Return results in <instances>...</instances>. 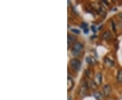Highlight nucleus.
Returning <instances> with one entry per match:
<instances>
[{
    "label": "nucleus",
    "instance_id": "f257e3e1",
    "mask_svg": "<svg viewBox=\"0 0 122 100\" xmlns=\"http://www.w3.org/2000/svg\"><path fill=\"white\" fill-rule=\"evenodd\" d=\"M70 65H71V67L72 69L74 70L76 72H78L81 68V63L77 59H73V60H71V61L70 62Z\"/></svg>",
    "mask_w": 122,
    "mask_h": 100
},
{
    "label": "nucleus",
    "instance_id": "f03ea898",
    "mask_svg": "<svg viewBox=\"0 0 122 100\" xmlns=\"http://www.w3.org/2000/svg\"><path fill=\"white\" fill-rule=\"evenodd\" d=\"M83 49V45L82 44L80 43H75L73 45V48H72V53L74 56H78L81 52Z\"/></svg>",
    "mask_w": 122,
    "mask_h": 100
},
{
    "label": "nucleus",
    "instance_id": "7ed1b4c3",
    "mask_svg": "<svg viewBox=\"0 0 122 100\" xmlns=\"http://www.w3.org/2000/svg\"><path fill=\"white\" fill-rule=\"evenodd\" d=\"M87 89H88V86H87V82H83L81 85V86L79 88V94L81 97H84L87 93Z\"/></svg>",
    "mask_w": 122,
    "mask_h": 100
},
{
    "label": "nucleus",
    "instance_id": "20e7f679",
    "mask_svg": "<svg viewBox=\"0 0 122 100\" xmlns=\"http://www.w3.org/2000/svg\"><path fill=\"white\" fill-rule=\"evenodd\" d=\"M102 92H103V94L104 95L107 97L109 96L111 93V87L109 85H105V86L103 87V89H102Z\"/></svg>",
    "mask_w": 122,
    "mask_h": 100
},
{
    "label": "nucleus",
    "instance_id": "39448f33",
    "mask_svg": "<svg viewBox=\"0 0 122 100\" xmlns=\"http://www.w3.org/2000/svg\"><path fill=\"white\" fill-rule=\"evenodd\" d=\"M102 39H105L106 41H109V40H111V39L113 38V36H112L111 32L109 31H105V33L102 34Z\"/></svg>",
    "mask_w": 122,
    "mask_h": 100
},
{
    "label": "nucleus",
    "instance_id": "423d86ee",
    "mask_svg": "<svg viewBox=\"0 0 122 100\" xmlns=\"http://www.w3.org/2000/svg\"><path fill=\"white\" fill-rule=\"evenodd\" d=\"M74 86V82L73 81L72 78H71L70 77H68L67 78V90L69 91H71Z\"/></svg>",
    "mask_w": 122,
    "mask_h": 100
},
{
    "label": "nucleus",
    "instance_id": "0eeeda50",
    "mask_svg": "<svg viewBox=\"0 0 122 100\" xmlns=\"http://www.w3.org/2000/svg\"><path fill=\"white\" fill-rule=\"evenodd\" d=\"M87 84L88 87H90L92 89H96L98 88V85L94 80H90L88 82H87Z\"/></svg>",
    "mask_w": 122,
    "mask_h": 100
},
{
    "label": "nucleus",
    "instance_id": "6e6552de",
    "mask_svg": "<svg viewBox=\"0 0 122 100\" xmlns=\"http://www.w3.org/2000/svg\"><path fill=\"white\" fill-rule=\"evenodd\" d=\"M68 48H69V45L71 43H74L76 41V37L73 35H68Z\"/></svg>",
    "mask_w": 122,
    "mask_h": 100
},
{
    "label": "nucleus",
    "instance_id": "1a4fd4ad",
    "mask_svg": "<svg viewBox=\"0 0 122 100\" xmlns=\"http://www.w3.org/2000/svg\"><path fill=\"white\" fill-rule=\"evenodd\" d=\"M102 74L100 73H98L96 74V78H95V82L96 83L97 85H101L102 83Z\"/></svg>",
    "mask_w": 122,
    "mask_h": 100
},
{
    "label": "nucleus",
    "instance_id": "9d476101",
    "mask_svg": "<svg viewBox=\"0 0 122 100\" xmlns=\"http://www.w3.org/2000/svg\"><path fill=\"white\" fill-rule=\"evenodd\" d=\"M117 80L118 82H122V70H119L117 74Z\"/></svg>",
    "mask_w": 122,
    "mask_h": 100
},
{
    "label": "nucleus",
    "instance_id": "9b49d317",
    "mask_svg": "<svg viewBox=\"0 0 122 100\" xmlns=\"http://www.w3.org/2000/svg\"><path fill=\"white\" fill-rule=\"evenodd\" d=\"M94 96L97 100H101L102 99V95L100 92H95L94 93Z\"/></svg>",
    "mask_w": 122,
    "mask_h": 100
},
{
    "label": "nucleus",
    "instance_id": "f8f14e48",
    "mask_svg": "<svg viewBox=\"0 0 122 100\" xmlns=\"http://www.w3.org/2000/svg\"><path fill=\"white\" fill-rule=\"evenodd\" d=\"M86 61H87V62L89 64H93L95 62V60L93 57L89 56L86 57Z\"/></svg>",
    "mask_w": 122,
    "mask_h": 100
},
{
    "label": "nucleus",
    "instance_id": "ddd939ff",
    "mask_svg": "<svg viewBox=\"0 0 122 100\" xmlns=\"http://www.w3.org/2000/svg\"><path fill=\"white\" fill-rule=\"evenodd\" d=\"M98 12L100 14V15H102V16H106V10H105V9L103 8V7H102V6H100V9H99V10H98Z\"/></svg>",
    "mask_w": 122,
    "mask_h": 100
},
{
    "label": "nucleus",
    "instance_id": "4468645a",
    "mask_svg": "<svg viewBox=\"0 0 122 100\" xmlns=\"http://www.w3.org/2000/svg\"><path fill=\"white\" fill-rule=\"evenodd\" d=\"M105 62H106L107 65L109 66H112L114 64L113 62H112L111 60H109L108 58H105Z\"/></svg>",
    "mask_w": 122,
    "mask_h": 100
},
{
    "label": "nucleus",
    "instance_id": "2eb2a0df",
    "mask_svg": "<svg viewBox=\"0 0 122 100\" xmlns=\"http://www.w3.org/2000/svg\"><path fill=\"white\" fill-rule=\"evenodd\" d=\"M81 27L82 29H87V24H86V23H84V22H83V24L81 25Z\"/></svg>",
    "mask_w": 122,
    "mask_h": 100
},
{
    "label": "nucleus",
    "instance_id": "dca6fc26",
    "mask_svg": "<svg viewBox=\"0 0 122 100\" xmlns=\"http://www.w3.org/2000/svg\"><path fill=\"white\" fill-rule=\"evenodd\" d=\"M71 32L76 33V34H79L80 33V31L77 30V29H71Z\"/></svg>",
    "mask_w": 122,
    "mask_h": 100
},
{
    "label": "nucleus",
    "instance_id": "f3484780",
    "mask_svg": "<svg viewBox=\"0 0 122 100\" xmlns=\"http://www.w3.org/2000/svg\"><path fill=\"white\" fill-rule=\"evenodd\" d=\"M112 26H113V31L115 32L116 31V28H115V23L113 22H112Z\"/></svg>",
    "mask_w": 122,
    "mask_h": 100
},
{
    "label": "nucleus",
    "instance_id": "a211bd4d",
    "mask_svg": "<svg viewBox=\"0 0 122 100\" xmlns=\"http://www.w3.org/2000/svg\"><path fill=\"white\" fill-rule=\"evenodd\" d=\"M86 75H87V76H90V70H87L86 71Z\"/></svg>",
    "mask_w": 122,
    "mask_h": 100
},
{
    "label": "nucleus",
    "instance_id": "6ab92c4d",
    "mask_svg": "<svg viewBox=\"0 0 122 100\" xmlns=\"http://www.w3.org/2000/svg\"><path fill=\"white\" fill-rule=\"evenodd\" d=\"M92 31H94V33L96 32V29H95V27H94V26H92Z\"/></svg>",
    "mask_w": 122,
    "mask_h": 100
},
{
    "label": "nucleus",
    "instance_id": "aec40b11",
    "mask_svg": "<svg viewBox=\"0 0 122 100\" xmlns=\"http://www.w3.org/2000/svg\"><path fill=\"white\" fill-rule=\"evenodd\" d=\"M87 32H88V28L86 29H84V33H87Z\"/></svg>",
    "mask_w": 122,
    "mask_h": 100
},
{
    "label": "nucleus",
    "instance_id": "412c9836",
    "mask_svg": "<svg viewBox=\"0 0 122 100\" xmlns=\"http://www.w3.org/2000/svg\"><path fill=\"white\" fill-rule=\"evenodd\" d=\"M119 16H120V18H122V13H120V14H119Z\"/></svg>",
    "mask_w": 122,
    "mask_h": 100
},
{
    "label": "nucleus",
    "instance_id": "4be33fe9",
    "mask_svg": "<svg viewBox=\"0 0 122 100\" xmlns=\"http://www.w3.org/2000/svg\"><path fill=\"white\" fill-rule=\"evenodd\" d=\"M71 96H69V98H68V100H71Z\"/></svg>",
    "mask_w": 122,
    "mask_h": 100
}]
</instances>
